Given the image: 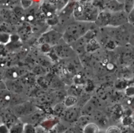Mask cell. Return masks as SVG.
<instances>
[{
    "label": "cell",
    "instance_id": "obj_1",
    "mask_svg": "<svg viewBox=\"0 0 134 133\" xmlns=\"http://www.w3.org/2000/svg\"><path fill=\"white\" fill-rule=\"evenodd\" d=\"M95 23L75 20L67 25L63 32V40L69 44H72L84 37L93 29Z\"/></svg>",
    "mask_w": 134,
    "mask_h": 133
},
{
    "label": "cell",
    "instance_id": "obj_2",
    "mask_svg": "<svg viewBox=\"0 0 134 133\" xmlns=\"http://www.w3.org/2000/svg\"><path fill=\"white\" fill-rule=\"evenodd\" d=\"M11 109L17 117L19 119H20L30 115L39 108L38 106L32 102L28 101H25L12 106Z\"/></svg>",
    "mask_w": 134,
    "mask_h": 133
},
{
    "label": "cell",
    "instance_id": "obj_3",
    "mask_svg": "<svg viewBox=\"0 0 134 133\" xmlns=\"http://www.w3.org/2000/svg\"><path fill=\"white\" fill-rule=\"evenodd\" d=\"M81 115V107L77 105L66 107L60 118L66 124L75 125Z\"/></svg>",
    "mask_w": 134,
    "mask_h": 133
},
{
    "label": "cell",
    "instance_id": "obj_4",
    "mask_svg": "<svg viewBox=\"0 0 134 133\" xmlns=\"http://www.w3.org/2000/svg\"><path fill=\"white\" fill-rule=\"evenodd\" d=\"M53 49L55 55L62 59L71 57L75 53L71 45L65 42L63 39L53 46Z\"/></svg>",
    "mask_w": 134,
    "mask_h": 133
},
{
    "label": "cell",
    "instance_id": "obj_5",
    "mask_svg": "<svg viewBox=\"0 0 134 133\" xmlns=\"http://www.w3.org/2000/svg\"><path fill=\"white\" fill-rule=\"evenodd\" d=\"M128 23V14L125 10L110 12L108 26L118 27Z\"/></svg>",
    "mask_w": 134,
    "mask_h": 133
},
{
    "label": "cell",
    "instance_id": "obj_6",
    "mask_svg": "<svg viewBox=\"0 0 134 133\" xmlns=\"http://www.w3.org/2000/svg\"><path fill=\"white\" fill-rule=\"evenodd\" d=\"M62 33L52 29L43 33L41 38L44 43L51 46H54L62 39Z\"/></svg>",
    "mask_w": 134,
    "mask_h": 133
},
{
    "label": "cell",
    "instance_id": "obj_7",
    "mask_svg": "<svg viewBox=\"0 0 134 133\" xmlns=\"http://www.w3.org/2000/svg\"><path fill=\"white\" fill-rule=\"evenodd\" d=\"M1 123L6 125L9 128L20 120L9 107L1 110Z\"/></svg>",
    "mask_w": 134,
    "mask_h": 133
},
{
    "label": "cell",
    "instance_id": "obj_8",
    "mask_svg": "<svg viewBox=\"0 0 134 133\" xmlns=\"http://www.w3.org/2000/svg\"><path fill=\"white\" fill-rule=\"evenodd\" d=\"M46 118L45 114L39 108L30 115L19 119L24 123H29L36 126L40 125L42 122Z\"/></svg>",
    "mask_w": 134,
    "mask_h": 133
},
{
    "label": "cell",
    "instance_id": "obj_9",
    "mask_svg": "<svg viewBox=\"0 0 134 133\" xmlns=\"http://www.w3.org/2000/svg\"><path fill=\"white\" fill-rule=\"evenodd\" d=\"M28 74L26 69L19 67H13L8 68L4 73V78L5 80H14L19 79Z\"/></svg>",
    "mask_w": 134,
    "mask_h": 133
},
{
    "label": "cell",
    "instance_id": "obj_10",
    "mask_svg": "<svg viewBox=\"0 0 134 133\" xmlns=\"http://www.w3.org/2000/svg\"><path fill=\"white\" fill-rule=\"evenodd\" d=\"M98 103L94 98H90L81 107L82 115L92 116L97 110Z\"/></svg>",
    "mask_w": 134,
    "mask_h": 133
},
{
    "label": "cell",
    "instance_id": "obj_11",
    "mask_svg": "<svg viewBox=\"0 0 134 133\" xmlns=\"http://www.w3.org/2000/svg\"><path fill=\"white\" fill-rule=\"evenodd\" d=\"M13 93L7 88L0 90V107L1 110L9 107L12 100Z\"/></svg>",
    "mask_w": 134,
    "mask_h": 133
},
{
    "label": "cell",
    "instance_id": "obj_12",
    "mask_svg": "<svg viewBox=\"0 0 134 133\" xmlns=\"http://www.w3.org/2000/svg\"><path fill=\"white\" fill-rule=\"evenodd\" d=\"M5 82L7 89L9 90L12 93L19 94L23 92L24 89V84L21 81H19V79L14 80H6Z\"/></svg>",
    "mask_w": 134,
    "mask_h": 133
},
{
    "label": "cell",
    "instance_id": "obj_13",
    "mask_svg": "<svg viewBox=\"0 0 134 133\" xmlns=\"http://www.w3.org/2000/svg\"><path fill=\"white\" fill-rule=\"evenodd\" d=\"M110 15V12L105 10H102L99 13L94 23L96 25L102 28L108 27L109 22Z\"/></svg>",
    "mask_w": 134,
    "mask_h": 133
},
{
    "label": "cell",
    "instance_id": "obj_14",
    "mask_svg": "<svg viewBox=\"0 0 134 133\" xmlns=\"http://www.w3.org/2000/svg\"><path fill=\"white\" fill-rule=\"evenodd\" d=\"M59 118L58 117H51L49 118H45L42 123L40 124V126H41L45 130L49 131L53 129L60 122Z\"/></svg>",
    "mask_w": 134,
    "mask_h": 133
},
{
    "label": "cell",
    "instance_id": "obj_15",
    "mask_svg": "<svg viewBox=\"0 0 134 133\" xmlns=\"http://www.w3.org/2000/svg\"><path fill=\"white\" fill-rule=\"evenodd\" d=\"M100 128L93 122L86 125L82 129L83 133H99Z\"/></svg>",
    "mask_w": 134,
    "mask_h": 133
},
{
    "label": "cell",
    "instance_id": "obj_16",
    "mask_svg": "<svg viewBox=\"0 0 134 133\" xmlns=\"http://www.w3.org/2000/svg\"><path fill=\"white\" fill-rule=\"evenodd\" d=\"M78 102L79 100L77 96L72 95H68L63 103L66 107H70L77 105Z\"/></svg>",
    "mask_w": 134,
    "mask_h": 133
},
{
    "label": "cell",
    "instance_id": "obj_17",
    "mask_svg": "<svg viewBox=\"0 0 134 133\" xmlns=\"http://www.w3.org/2000/svg\"><path fill=\"white\" fill-rule=\"evenodd\" d=\"M66 108V107L65 106L64 103L61 102L57 103L55 105H54L52 110L54 114L59 116V117H60Z\"/></svg>",
    "mask_w": 134,
    "mask_h": 133
},
{
    "label": "cell",
    "instance_id": "obj_18",
    "mask_svg": "<svg viewBox=\"0 0 134 133\" xmlns=\"http://www.w3.org/2000/svg\"><path fill=\"white\" fill-rule=\"evenodd\" d=\"M24 123L20 120L9 128V133H23Z\"/></svg>",
    "mask_w": 134,
    "mask_h": 133
},
{
    "label": "cell",
    "instance_id": "obj_19",
    "mask_svg": "<svg viewBox=\"0 0 134 133\" xmlns=\"http://www.w3.org/2000/svg\"><path fill=\"white\" fill-rule=\"evenodd\" d=\"M23 133H37V126L29 123H24Z\"/></svg>",
    "mask_w": 134,
    "mask_h": 133
},
{
    "label": "cell",
    "instance_id": "obj_20",
    "mask_svg": "<svg viewBox=\"0 0 134 133\" xmlns=\"http://www.w3.org/2000/svg\"><path fill=\"white\" fill-rule=\"evenodd\" d=\"M134 7V0H125L124 10L128 14Z\"/></svg>",
    "mask_w": 134,
    "mask_h": 133
},
{
    "label": "cell",
    "instance_id": "obj_21",
    "mask_svg": "<svg viewBox=\"0 0 134 133\" xmlns=\"http://www.w3.org/2000/svg\"><path fill=\"white\" fill-rule=\"evenodd\" d=\"M63 133H83V132H82V129H81L80 128L75 125L74 126L70 127L69 129H68L66 131H65Z\"/></svg>",
    "mask_w": 134,
    "mask_h": 133
},
{
    "label": "cell",
    "instance_id": "obj_22",
    "mask_svg": "<svg viewBox=\"0 0 134 133\" xmlns=\"http://www.w3.org/2000/svg\"><path fill=\"white\" fill-rule=\"evenodd\" d=\"M20 5L24 9H27L30 7L32 4V0H20Z\"/></svg>",
    "mask_w": 134,
    "mask_h": 133
},
{
    "label": "cell",
    "instance_id": "obj_23",
    "mask_svg": "<svg viewBox=\"0 0 134 133\" xmlns=\"http://www.w3.org/2000/svg\"><path fill=\"white\" fill-rule=\"evenodd\" d=\"M128 22L134 25V7L128 13Z\"/></svg>",
    "mask_w": 134,
    "mask_h": 133
},
{
    "label": "cell",
    "instance_id": "obj_24",
    "mask_svg": "<svg viewBox=\"0 0 134 133\" xmlns=\"http://www.w3.org/2000/svg\"><path fill=\"white\" fill-rule=\"evenodd\" d=\"M0 132L1 133H9V128L4 124L1 123V127H0Z\"/></svg>",
    "mask_w": 134,
    "mask_h": 133
},
{
    "label": "cell",
    "instance_id": "obj_25",
    "mask_svg": "<svg viewBox=\"0 0 134 133\" xmlns=\"http://www.w3.org/2000/svg\"><path fill=\"white\" fill-rule=\"evenodd\" d=\"M106 133H120V132L118 128L115 127H110L107 129Z\"/></svg>",
    "mask_w": 134,
    "mask_h": 133
},
{
    "label": "cell",
    "instance_id": "obj_26",
    "mask_svg": "<svg viewBox=\"0 0 134 133\" xmlns=\"http://www.w3.org/2000/svg\"><path fill=\"white\" fill-rule=\"evenodd\" d=\"M129 45L130 46L134 47V33H132L130 37L129 42Z\"/></svg>",
    "mask_w": 134,
    "mask_h": 133
},
{
    "label": "cell",
    "instance_id": "obj_27",
    "mask_svg": "<svg viewBox=\"0 0 134 133\" xmlns=\"http://www.w3.org/2000/svg\"><path fill=\"white\" fill-rule=\"evenodd\" d=\"M118 2H119L120 3H121V4H124V3L125 2V0H117Z\"/></svg>",
    "mask_w": 134,
    "mask_h": 133
},
{
    "label": "cell",
    "instance_id": "obj_28",
    "mask_svg": "<svg viewBox=\"0 0 134 133\" xmlns=\"http://www.w3.org/2000/svg\"><path fill=\"white\" fill-rule=\"evenodd\" d=\"M130 46V45H129ZM130 47H131V50H132V53H133V55H134V47H132V46H130Z\"/></svg>",
    "mask_w": 134,
    "mask_h": 133
},
{
    "label": "cell",
    "instance_id": "obj_29",
    "mask_svg": "<svg viewBox=\"0 0 134 133\" xmlns=\"http://www.w3.org/2000/svg\"><path fill=\"white\" fill-rule=\"evenodd\" d=\"M132 33H134V25H132Z\"/></svg>",
    "mask_w": 134,
    "mask_h": 133
}]
</instances>
